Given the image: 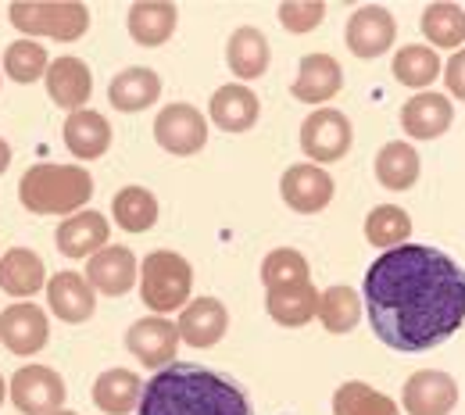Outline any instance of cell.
<instances>
[{
    "label": "cell",
    "mask_w": 465,
    "mask_h": 415,
    "mask_svg": "<svg viewBox=\"0 0 465 415\" xmlns=\"http://www.w3.org/2000/svg\"><path fill=\"white\" fill-rule=\"evenodd\" d=\"M326 18V4L322 0H287L280 4V25L287 33H312L319 29Z\"/></svg>",
    "instance_id": "74e56055"
},
{
    "label": "cell",
    "mask_w": 465,
    "mask_h": 415,
    "mask_svg": "<svg viewBox=\"0 0 465 415\" xmlns=\"http://www.w3.org/2000/svg\"><path fill=\"white\" fill-rule=\"evenodd\" d=\"M94 197V176L83 165H29L18 183V201L33 215H75Z\"/></svg>",
    "instance_id": "3957f363"
},
{
    "label": "cell",
    "mask_w": 465,
    "mask_h": 415,
    "mask_svg": "<svg viewBox=\"0 0 465 415\" xmlns=\"http://www.w3.org/2000/svg\"><path fill=\"white\" fill-rule=\"evenodd\" d=\"M115 212V226L125 233H147L158 222V197L147 186H122L112 201Z\"/></svg>",
    "instance_id": "4dcf8cb0"
},
{
    "label": "cell",
    "mask_w": 465,
    "mask_h": 415,
    "mask_svg": "<svg viewBox=\"0 0 465 415\" xmlns=\"http://www.w3.org/2000/svg\"><path fill=\"white\" fill-rule=\"evenodd\" d=\"M4 401H7V380L0 376V405H4Z\"/></svg>",
    "instance_id": "60d3db41"
},
{
    "label": "cell",
    "mask_w": 465,
    "mask_h": 415,
    "mask_svg": "<svg viewBox=\"0 0 465 415\" xmlns=\"http://www.w3.org/2000/svg\"><path fill=\"white\" fill-rule=\"evenodd\" d=\"M411 237V215L398 204H380L365 215V240L380 251H391V247H401Z\"/></svg>",
    "instance_id": "d6a6232c"
},
{
    "label": "cell",
    "mask_w": 465,
    "mask_h": 415,
    "mask_svg": "<svg viewBox=\"0 0 465 415\" xmlns=\"http://www.w3.org/2000/svg\"><path fill=\"white\" fill-rule=\"evenodd\" d=\"M208 115L223 133H247L262 115V101L247 83H226L212 94Z\"/></svg>",
    "instance_id": "e0dca14e"
},
{
    "label": "cell",
    "mask_w": 465,
    "mask_h": 415,
    "mask_svg": "<svg viewBox=\"0 0 465 415\" xmlns=\"http://www.w3.org/2000/svg\"><path fill=\"white\" fill-rule=\"evenodd\" d=\"M136 280H140L136 254H133L129 247H122V243H115V247H101V251L86 262V283L108 297L129 294V291L136 287Z\"/></svg>",
    "instance_id": "9a60e30c"
},
{
    "label": "cell",
    "mask_w": 465,
    "mask_h": 415,
    "mask_svg": "<svg viewBox=\"0 0 465 415\" xmlns=\"http://www.w3.org/2000/svg\"><path fill=\"white\" fill-rule=\"evenodd\" d=\"M265 308L269 315L287 326V330H297V326H308L315 315H319V294L312 287V280H301V283H283V287H272L265 294Z\"/></svg>",
    "instance_id": "d4e9b609"
},
{
    "label": "cell",
    "mask_w": 465,
    "mask_h": 415,
    "mask_svg": "<svg viewBox=\"0 0 465 415\" xmlns=\"http://www.w3.org/2000/svg\"><path fill=\"white\" fill-rule=\"evenodd\" d=\"M47 337H51V326H47V311L36 308L33 301H18L11 308L0 311V344L11 351V355H36L47 348Z\"/></svg>",
    "instance_id": "9c48e42d"
},
{
    "label": "cell",
    "mask_w": 465,
    "mask_h": 415,
    "mask_svg": "<svg viewBox=\"0 0 465 415\" xmlns=\"http://www.w3.org/2000/svg\"><path fill=\"white\" fill-rule=\"evenodd\" d=\"M301 280H308V258L301 251L276 247V251L265 254V262H262V283H265V291L283 287V283H301Z\"/></svg>",
    "instance_id": "8d00e7d4"
},
{
    "label": "cell",
    "mask_w": 465,
    "mask_h": 415,
    "mask_svg": "<svg viewBox=\"0 0 465 415\" xmlns=\"http://www.w3.org/2000/svg\"><path fill=\"white\" fill-rule=\"evenodd\" d=\"M401 405L408 415H451L459 405V383L440 369H419L405 380Z\"/></svg>",
    "instance_id": "30bf717a"
},
{
    "label": "cell",
    "mask_w": 465,
    "mask_h": 415,
    "mask_svg": "<svg viewBox=\"0 0 465 415\" xmlns=\"http://www.w3.org/2000/svg\"><path fill=\"white\" fill-rule=\"evenodd\" d=\"M64 147L79 158V162H97L101 154H108L112 147V125L101 112L79 108L64 122Z\"/></svg>",
    "instance_id": "603a6c76"
},
{
    "label": "cell",
    "mask_w": 465,
    "mask_h": 415,
    "mask_svg": "<svg viewBox=\"0 0 465 415\" xmlns=\"http://www.w3.org/2000/svg\"><path fill=\"white\" fill-rule=\"evenodd\" d=\"M47 287V269L44 258L29 247H11L0 258V291L11 297H33Z\"/></svg>",
    "instance_id": "484cf974"
},
{
    "label": "cell",
    "mask_w": 465,
    "mask_h": 415,
    "mask_svg": "<svg viewBox=\"0 0 465 415\" xmlns=\"http://www.w3.org/2000/svg\"><path fill=\"white\" fill-rule=\"evenodd\" d=\"M455 122V108L444 94H433V90H422L401 108V129H405L411 140H437L451 129Z\"/></svg>",
    "instance_id": "ac0fdd59"
},
{
    "label": "cell",
    "mask_w": 465,
    "mask_h": 415,
    "mask_svg": "<svg viewBox=\"0 0 465 415\" xmlns=\"http://www.w3.org/2000/svg\"><path fill=\"white\" fill-rule=\"evenodd\" d=\"M47 68H51V58H47V51L36 40H25L22 36V40H15L4 51V72L15 83H36V79L47 75Z\"/></svg>",
    "instance_id": "d590c367"
},
{
    "label": "cell",
    "mask_w": 465,
    "mask_h": 415,
    "mask_svg": "<svg viewBox=\"0 0 465 415\" xmlns=\"http://www.w3.org/2000/svg\"><path fill=\"white\" fill-rule=\"evenodd\" d=\"M391 72H394V79H398L401 86L422 94V90L444 72V64H440V54H437L433 47H426V44H408L401 51H394Z\"/></svg>",
    "instance_id": "f546056e"
},
{
    "label": "cell",
    "mask_w": 465,
    "mask_h": 415,
    "mask_svg": "<svg viewBox=\"0 0 465 415\" xmlns=\"http://www.w3.org/2000/svg\"><path fill=\"white\" fill-rule=\"evenodd\" d=\"M419 29L422 36L430 40V47H444V51H455L465 44V11L459 4H430L419 18Z\"/></svg>",
    "instance_id": "1f68e13d"
},
{
    "label": "cell",
    "mask_w": 465,
    "mask_h": 415,
    "mask_svg": "<svg viewBox=\"0 0 465 415\" xmlns=\"http://www.w3.org/2000/svg\"><path fill=\"white\" fill-rule=\"evenodd\" d=\"M7 165H11V147H7V140H0V176L7 173Z\"/></svg>",
    "instance_id": "ab89813d"
},
{
    "label": "cell",
    "mask_w": 465,
    "mask_h": 415,
    "mask_svg": "<svg viewBox=\"0 0 465 415\" xmlns=\"http://www.w3.org/2000/svg\"><path fill=\"white\" fill-rule=\"evenodd\" d=\"M226 61H230V72L236 79H258L269 72V61H272V51H269V36L254 25H240L226 44Z\"/></svg>",
    "instance_id": "4316f807"
},
{
    "label": "cell",
    "mask_w": 465,
    "mask_h": 415,
    "mask_svg": "<svg viewBox=\"0 0 465 415\" xmlns=\"http://www.w3.org/2000/svg\"><path fill=\"white\" fill-rule=\"evenodd\" d=\"M44 83H47V97L58 108H68V112H79L94 94V75H90L86 61L72 58V54L51 61Z\"/></svg>",
    "instance_id": "ffe728a7"
},
{
    "label": "cell",
    "mask_w": 465,
    "mask_h": 415,
    "mask_svg": "<svg viewBox=\"0 0 465 415\" xmlns=\"http://www.w3.org/2000/svg\"><path fill=\"white\" fill-rule=\"evenodd\" d=\"M179 330L165 315H147L140 322L129 326L125 333V348L133 351V358L140 365H151V369H165L175 361V351H179Z\"/></svg>",
    "instance_id": "7c38bea8"
},
{
    "label": "cell",
    "mask_w": 465,
    "mask_h": 415,
    "mask_svg": "<svg viewBox=\"0 0 465 415\" xmlns=\"http://www.w3.org/2000/svg\"><path fill=\"white\" fill-rule=\"evenodd\" d=\"M179 341L190 348H215L230 330V311L219 297H197L179 311Z\"/></svg>",
    "instance_id": "5bb4252c"
},
{
    "label": "cell",
    "mask_w": 465,
    "mask_h": 415,
    "mask_svg": "<svg viewBox=\"0 0 465 415\" xmlns=\"http://www.w3.org/2000/svg\"><path fill=\"white\" fill-rule=\"evenodd\" d=\"M398 40V22L387 7L380 4H365L351 15L348 22V51L354 58H380L394 47Z\"/></svg>",
    "instance_id": "8fae6325"
},
{
    "label": "cell",
    "mask_w": 465,
    "mask_h": 415,
    "mask_svg": "<svg viewBox=\"0 0 465 415\" xmlns=\"http://www.w3.org/2000/svg\"><path fill=\"white\" fill-rule=\"evenodd\" d=\"M7 18L25 40L51 36L72 44L90 29V11L79 0H15L7 7Z\"/></svg>",
    "instance_id": "277c9868"
},
{
    "label": "cell",
    "mask_w": 465,
    "mask_h": 415,
    "mask_svg": "<svg viewBox=\"0 0 465 415\" xmlns=\"http://www.w3.org/2000/svg\"><path fill=\"white\" fill-rule=\"evenodd\" d=\"M372 333L401 355L448 344L465 326V265L430 243H401L365 269Z\"/></svg>",
    "instance_id": "6da1fadb"
},
{
    "label": "cell",
    "mask_w": 465,
    "mask_h": 415,
    "mask_svg": "<svg viewBox=\"0 0 465 415\" xmlns=\"http://www.w3.org/2000/svg\"><path fill=\"white\" fill-rule=\"evenodd\" d=\"M280 197L297 215H315L333 201V176L322 165H291L280 179Z\"/></svg>",
    "instance_id": "4fadbf2b"
},
{
    "label": "cell",
    "mask_w": 465,
    "mask_h": 415,
    "mask_svg": "<svg viewBox=\"0 0 465 415\" xmlns=\"http://www.w3.org/2000/svg\"><path fill=\"white\" fill-rule=\"evenodd\" d=\"M444 86H448L451 97H459V101L465 104V47L462 51H455L451 61L444 64Z\"/></svg>",
    "instance_id": "f35d334b"
},
{
    "label": "cell",
    "mask_w": 465,
    "mask_h": 415,
    "mask_svg": "<svg viewBox=\"0 0 465 415\" xmlns=\"http://www.w3.org/2000/svg\"><path fill=\"white\" fill-rule=\"evenodd\" d=\"M333 415H398V405L383 390L361 380H348L333 394Z\"/></svg>",
    "instance_id": "836d02e7"
},
{
    "label": "cell",
    "mask_w": 465,
    "mask_h": 415,
    "mask_svg": "<svg viewBox=\"0 0 465 415\" xmlns=\"http://www.w3.org/2000/svg\"><path fill=\"white\" fill-rule=\"evenodd\" d=\"M143 398V380L133 369H108L94 383V405L104 415H129L140 409Z\"/></svg>",
    "instance_id": "83f0119b"
},
{
    "label": "cell",
    "mask_w": 465,
    "mask_h": 415,
    "mask_svg": "<svg viewBox=\"0 0 465 415\" xmlns=\"http://www.w3.org/2000/svg\"><path fill=\"white\" fill-rule=\"evenodd\" d=\"M361 297L351 287H330L319 294V322L326 326V333H351L361 319Z\"/></svg>",
    "instance_id": "e575fe53"
},
{
    "label": "cell",
    "mask_w": 465,
    "mask_h": 415,
    "mask_svg": "<svg viewBox=\"0 0 465 415\" xmlns=\"http://www.w3.org/2000/svg\"><path fill=\"white\" fill-rule=\"evenodd\" d=\"M7 398L15 401V409L22 415H54L64 405V380L47 365H22L11 383H7Z\"/></svg>",
    "instance_id": "52a82bcc"
},
{
    "label": "cell",
    "mask_w": 465,
    "mask_h": 415,
    "mask_svg": "<svg viewBox=\"0 0 465 415\" xmlns=\"http://www.w3.org/2000/svg\"><path fill=\"white\" fill-rule=\"evenodd\" d=\"M344 68L333 54H304L297 64V79L291 83L293 101L301 104H326L341 94Z\"/></svg>",
    "instance_id": "2e32d148"
},
{
    "label": "cell",
    "mask_w": 465,
    "mask_h": 415,
    "mask_svg": "<svg viewBox=\"0 0 465 415\" xmlns=\"http://www.w3.org/2000/svg\"><path fill=\"white\" fill-rule=\"evenodd\" d=\"M158 97H162V79H158L154 68H143V64L122 68L108 83V101H112L115 112H143Z\"/></svg>",
    "instance_id": "cb8c5ba5"
},
{
    "label": "cell",
    "mask_w": 465,
    "mask_h": 415,
    "mask_svg": "<svg viewBox=\"0 0 465 415\" xmlns=\"http://www.w3.org/2000/svg\"><path fill=\"white\" fill-rule=\"evenodd\" d=\"M112 222L101 212H75L58 226V251L64 258H94L101 247H108Z\"/></svg>",
    "instance_id": "44dd1931"
},
{
    "label": "cell",
    "mask_w": 465,
    "mask_h": 415,
    "mask_svg": "<svg viewBox=\"0 0 465 415\" xmlns=\"http://www.w3.org/2000/svg\"><path fill=\"white\" fill-rule=\"evenodd\" d=\"M140 297L154 315H169L175 308L190 304L193 287V269L183 254L175 251H151L140 265Z\"/></svg>",
    "instance_id": "5b68a950"
},
{
    "label": "cell",
    "mask_w": 465,
    "mask_h": 415,
    "mask_svg": "<svg viewBox=\"0 0 465 415\" xmlns=\"http://www.w3.org/2000/svg\"><path fill=\"white\" fill-rule=\"evenodd\" d=\"M175 22H179V11L169 0H136L125 15V25H129V36L140 44V47H162L169 44L175 33Z\"/></svg>",
    "instance_id": "7402d4cb"
},
{
    "label": "cell",
    "mask_w": 465,
    "mask_h": 415,
    "mask_svg": "<svg viewBox=\"0 0 465 415\" xmlns=\"http://www.w3.org/2000/svg\"><path fill=\"white\" fill-rule=\"evenodd\" d=\"M47 308L58 315L61 322H86L97 308V291L86 283V276L79 272H58L47 280Z\"/></svg>",
    "instance_id": "d6986e66"
},
{
    "label": "cell",
    "mask_w": 465,
    "mask_h": 415,
    "mask_svg": "<svg viewBox=\"0 0 465 415\" xmlns=\"http://www.w3.org/2000/svg\"><path fill=\"white\" fill-rule=\"evenodd\" d=\"M54 415H75V412H64V409H61V412H54Z\"/></svg>",
    "instance_id": "b9f144b4"
},
{
    "label": "cell",
    "mask_w": 465,
    "mask_h": 415,
    "mask_svg": "<svg viewBox=\"0 0 465 415\" xmlns=\"http://www.w3.org/2000/svg\"><path fill=\"white\" fill-rule=\"evenodd\" d=\"M354 143L351 119L337 108H315L301 122V151L308 154L312 165H330L341 162Z\"/></svg>",
    "instance_id": "8992f818"
},
{
    "label": "cell",
    "mask_w": 465,
    "mask_h": 415,
    "mask_svg": "<svg viewBox=\"0 0 465 415\" xmlns=\"http://www.w3.org/2000/svg\"><path fill=\"white\" fill-rule=\"evenodd\" d=\"M419 173H422V162H419V151L408 140H391L376 154V179L387 190H411L419 183Z\"/></svg>",
    "instance_id": "f1b7e54d"
},
{
    "label": "cell",
    "mask_w": 465,
    "mask_h": 415,
    "mask_svg": "<svg viewBox=\"0 0 465 415\" xmlns=\"http://www.w3.org/2000/svg\"><path fill=\"white\" fill-rule=\"evenodd\" d=\"M154 140L175 158H190L208 143V119L193 104H169L154 119Z\"/></svg>",
    "instance_id": "ba28073f"
},
{
    "label": "cell",
    "mask_w": 465,
    "mask_h": 415,
    "mask_svg": "<svg viewBox=\"0 0 465 415\" xmlns=\"http://www.w3.org/2000/svg\"><path fill=\"white\" fill-rule=\"evenodd\" d=\"M136 415H254L240 383L230 376L193 365L173 361L158 369L140 398Z\"/></svg>",
    "instance_id": "7a4b0ae2"
}]
</instances>
